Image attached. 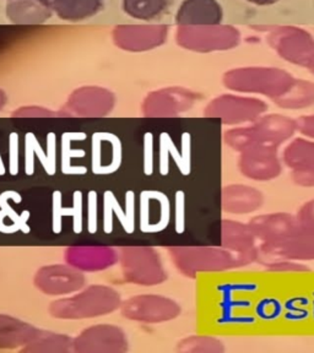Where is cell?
<instances>
[{
	"label": "cell",
	"mask_w": 314,
	"mask_h": 353,
	"mask_svg": "<svg viewBox=\"0 0 314 353\" xmlns=\"http://www.w3.org/2000/svg\"><path fill=\"white\" fill-rule=\"evenodd\" d=\"M167 25H119L113 31L116 46L128 52H146L165 43Z\"/></svg>",
	"instance_id": "14"
},
{
	"label": "cell",
	"mask_w": 314,
	"mask_h": 353,
	"mask_svg": "<svg viewBox=\"0 0 314 353\" xmlns=\"http://www.w3.org/2000/svg\"><path fill=\"white\" fill-rule=\"evenodd\" d=\"M268 110L264 101L238 94H221L210 101L204 117L219 119L225 125H242L253 123Z\"/></svg>",
	"instance_id": "7"
},
{
	"label": "cell",
	"mask_w": 314,
	"mask_h": 353,
	"mask_svg": "<svg viewBox=\"0 0 314 353\" xmlns=\"http://www.w3.org/2000/svg\"><path fill=\"white\" fill-rule=\"evenodd\" d=\"M53 220L52 228L53 233L61 234L63 228V217L72 216V230L75 234L83 232V193L80 190H75L72 195V208L64 209L61 206V193L59 190L53 192Z\"/></svg>",
	"instance_id": "27"
},
{
	"label": "cell",
	"mask_w": 314,
	"mask_h": 353,
	"mask_svg": "<svg viewBox=\"0 0 314 353\" xmlns=\"http://www.w3.org/2000/svg\"><path fill=\"white\" fill-rule=\"evenodd\" d=\"M247 128L252 146L263 143L279 148L297 132L296 121L282 114H263Z\"/></svg>",
	"instance_id": "18"
},
{
	"label": "cell",
	"mask_w": 314,
	"mask_h": 353,
	"mask_svg": "<svg viewBox=\"0 0 314 353\" xmlns=\"http://www.w3.org/2000/svg\"><path fill=\"white\" fill-rule=\"evenodd\" d=\"M121 304V294L115 288L94 285L74 297L55 301L50 313L57 319H88L113 313Z\"/></svg>",
	"instance_id": "2"
},
{
	"label": "cell",
	"mask_w": 314,
	"mask_h": 353,
	"mask_svg": "<svg viewBox=\"0 0 314 353\" xmlns=\"http://www.w3.org/2000/svg\"><path fill=\"white\" fill-rule=\"evenodd\" d=\"M282 161L291 170V179L296 185L314 187V141L295 139L284 150Z\"/></svg>",
	"instance_id": "16"
},
{
	"label": "cell",
	"mask_w": 314,
	"mask_h": 353,
	"mask_svg": "<svg viewBox=\"0 0 314 353\" xmlns=\"http://www.w3.org/2000/svg\"><path fill=\"white\" fill-rule=\"evenodd\" d=\"M282 110H304L314 105V83L295 79L286 92L273 99Z\"/></svg>",
	"instance_id": "28"
},
{
	"label": "cell",
	"mask_w": 314,
	"mask_h": 353,
	"mask_svg": "<svg viewBox=\"0 0 314 353\" xmlns=\"http://www.w3.org/2000/svg\"><path fill=\"white\" fill-rule=\"evenodd\" d=\"M221 247L238 255L259 259V245L248 223L239 221L224 220L221 222Z\"/></svg>",
	"instance_id": "20"
},
{
	"label": "cell",
	"mask_w": 314,
	"mask_h": 353,
	"mask_svg": "<svg viewBox=\"0 0 314 353\" xmlns=\"http://www.w3.org/2000/svg\"><path fill=\"white\" fill-rule=\"evenodd\" d=\"M176 351L179 353H222L225 352V346L216 337L195 335L178 342Z\"/></svg>",
	"instance_id": "33"
},
{
	"label": "cell",
	"mask_w": 314,
	"mask_h": 353,
	"mask_svg": "<svg viewBox=\"0 0 314 353\" xmlns=\"http://www.w3.org/2000/svg\"><path fill=\"white\" fill-rule=\"evenodd\" d=\"M295 77L279 68L248 66L232 69L224 74L225 88L238 94H262L275 99L285 94Z\"/></svg>",
	"instance_id": "3"
},
{
	"label": "cell",
	"mask_w": 314,
	"mask_h": 353,
	"mask_svg": "<svg viewBox=\"0 0 314 353\" xmlns=\"http://www.w3.org/2000/svg\"><path fill=\"white\" fill-rule=\"evenodd\" d=\"M126 281L139 286H156L167 280L160 254L153 247H121L118 253Z\"/></svg>",
	"instance_id": "4"
},
{
	"label": "cell",
	"mask_w": 314,
	"mask_h": 353,
	"mask_svg": "<svg viewBox=\"0 0 314 353\" xmlns=\"http://www.w3.org/2000/svg\"><path fill=\"white\" fill-rule=\"evenodd\" d=\"M296 130L306 138L314 140V114L300 117L296 121Z\"/></svg>",
	"instance_id": "38"
},
{
	"label": "cell",
	"mask_w": 314,
	"mask_h": 353,
	"mask_svg": "<svg viewBox=\"0 0 314 353\" xmlns=\"http://www.w3.org/2000/svg\"><path fill=\"white\" fill-rule=\"evenodd\" d=\"M247 1L251 3V4H254V6H268L275 4L279 0H247Z\"/></svg>",
	"instance_id": "39"
},
{
	"label": "cell",
	"mask_w": 314,
	"mask_h": 353,
	"mask_svg": "<svg viewBox=\"0 0 314 353\" xmlns=\"http://www.w3.org/2000/svg\"><path fill=\"white\" fill-rule=\"evenodd\" d=\"M39 329L9 315L0 314V350L21 347L32 341Z\"/></svg>",
	"instance_id": "24"
},
{
	"label": "cell",
	"mask_w": 314,
	"mask_h": 353,
	"mask_svg": "<svg viewBox=\"0 0 314 353\" xmlns=\"http://www.w3.org/2000/svg\"><path fill=\"white\" fill-rule=\"evenodd\" d=\"M297 222L296 215L274 212L254 217L248 226L257 242L260 243L259 252H265L286 242L296 230Z\"/></svg>",
	"instance_id": "12"
},
{
	"label": "cell",
	"mask_w": 314,
	"mask_h": 353,
	"mask_svg": "<svg viewBox=\"0 0 314 353\" xmlns=\"http://www.w3.org/2000/svg\"><path fill=\"white\" fill-rule=\"evenodd\" d=\"M116 97L102 88H83L74 91L66 108L72 114L88 118H101L110 114L115 108Z\"/></svg>",
	"instance_id": "17"
},
{
	"label": "cell",
	"mask_w": 314,
	"mask_h": 353,
	"mask_svg": "<svg viewBox=\"0 0 314 353\" xmlns=\"http://www.w3.org/2000/svg\"><path fill=\"white\" fill-rule=\"evenodd\" d=\"M88 196V230L94 234L97 231V194L91 190Z\"/></svg>",
	"instance_id": "35"
},
{
	"label": "cell",
	"mask_w": 314,
	"mask_h": 353,
	"mask_svg": "<svg viewBox=\"0 0 314 353\" xmlns=\"http://www.w3.org/2000/svg\"><path fill=\"white\" fill-rule=\"evenodd\" d=\"M224 10L217 0H183L176 12L177 26L220 25Z\"/></svg>",
	"instance_id": "19"
},
{
	"label": "cell",
	"mask_w": 314,
	"mask_h": 353,
	"mask_svg": "<svg viewBox=\"0 0 314 353\" xmlns=\"http://www.w3.org/2000/svg\"><path fill=\"white\" fill-rule=\"evenodd\" d=\"M296 216L297 227L293 236L275 248L259 252V256L293 261L314 260V200L306 203Z\"/></svg>",
	"instance_id": "6"
},
{
	"label": "cell",
	"mask_w": 314,
	"mask_h": 353,
	"mask_svg": "<svg viewBox=\"0 0 314 353\" xmlns=\"http://www.w3.org/2000/svg\"><path fill=\"white\" fill-rule=\"evenodd\" d=\"M72 351L77 353H124L128 351V339L121 327L95 325L74 339Z\"/></svg>",
	"instance_id": "13"
},
{
	"label": "cell",
	"mask_w": 314,
	"mask_h": 353,
	"mask_svg": "<svg viewBox=\"0 0 314 353\" xmlns=\"http://www.w3.org/2000/svg\"><path fill=\"white\" fill-rule=\"evenodd\" d=\"M279 148L271 145H253L239 152L238 170L255 182H269L282 174V163Z\"/></svg>",
	"instance_id": "11"
},
{
	"label": "cell",
	"mask_w": 314,
	"mask_h": 353,
	"mask_svg": "<svg viewBox=\"0 0 314 353\" xmlns=\"http://www.w3.org/2000/svg\"><path fill=\"white\" fill-rule=\"evenodd\" d=\"M173 0H123L124 12L137 20L151 21L164 17Z\"/></svg>",
	"instance_id": "31"
},
{
	"label": "cell",
	"mask_w": 314,
	"mask_h": 353,
	"mask_svg": "<svg viewBox=\"0 0 314 353\" xmlns=\"http://www.w3.org/2000/svg\"><path fill=\"white\" fill-rule=\"evenodd\" d=\"M6 173V165H4V162H3V159H1V154H0V176H4Z\"/></svg>",
	"instance_id": "41"
},
{
	"label": "cell",
	"mask_w": 314,
	"mask_h": 353,
	"mask_svg": "<svg viewBox=\"0 0 314 353\" xmlns=\"http://www.w3.org/2000/svg\"><path fill=\"white\" fill-rule=\"evenodd\" d=\"M9 172L11 176L19 173V139L17 134H11L9 143Z\"/></svg>",
	"instance_id": "37"
},
{
	"label": "cell",
	"mask_w": 314,
	"mask_h": 353,
	"mask_svg": "<svg viewBox=\"0 0 314 353\" xmlns=\"http://www.w3.org/2000/svg\"><path fill=\"white\" fill-rule=\"evenodd\" d=\"M307 69H308L309 72H312L314 75V57L312 58V61H309V64L307 65Z\"/></svg>",
	"instance_id": "42"
},
{
	"label": "cell",
	"mask_w": 314,
	"mask_h": 353,
	"mask_svg": "<svg viewBox=\"0 0 314 353\" xmlns=\"http://www.w3.org/2000/svg\"><path fill=\"white\" fill-rule=\"evenodd\" d=\"M176 42L184 50L211 53L236 48L241 43V33L230 25L178 26Z\"/></svg>",
	"instance_id": "5"
},
{
	"label": "cell",
	"mask_w": 314,
	"mask_h": 353,
	"mask_svg": "<svg viewBox=\"0 0 314 353\" xmlns=\"http://www.w3.org/2000/svg\"><path fill=\"white\" fill-rule=\"evenodd\" d=\"M200 94L186 88H165L150 92L141 105L146 118H175L192 110Z\"/></svg>",
	"instance_id": "10"
},
{
	"label": "cell",
	"mask_w": 314,
	"mask_h": 353,
	"mask_svg": "<svg viewBox=\"0 0 314 353\" xmlns=\"http://www.w3.org/2000/svg\"><path fill=\"white\" fill-rule=\"evenodd\" d=\"M121 313L128 320L159 324L176 319L181 314V307L171 298L140 294L121 302Z\"/></svg>",
	"instance_id": "8"
},
{
	"label": "cell",
	"mask_w": 314,
	"mask_h": 353,
	"mask_svg": "<svg viewBox=\"0 0 314 353\" xmlns=\"http://www.w3.org/2000/svg\"><path fill=\"white\" fill-rule=\"evenodd\" d=\"M105 0H50V10L61 20L83 21L92 17L104 9Z\"/></svg>",
	"instance_id": "26"
},
{
	"label": "cell",
	"mask_w": 314,
	"mask_h": 353,
	"mask_svg": "<svg viewBox=\"0 0 314 353\" xmlns=\"http://www.w3.org/2000/svg\"><path fill=\"white\" fill-rule=\"evenodd\" d=\"M55 135L53 132L47 137V151L44 152L35 135L28 132L25 141V173L33 176L35 173V156L39 160L48 176H55L57 172V150H55Z\"/></svg>",
	"instance_id": "22"
},
{
	"label": "cell",
	"mask_w": 314,
	"mask_h": 353,
	"mask_svg": "<svg viewBox=\"0 0 314 353\" xmlns=\"http://www.w3.org/2000/svg\"><path fill=\"white\" fill-rule=\"evenodd\" d=\"M6 94H4V92L0 90V110L4 107V105H6Z\"/></svg>",
	"instance_id": "40"
},
{
	"label": "cell",
	"mask_w": 314,
	"mask_h": 353,
	"mask_svg": "<svg viewBox=\"0 0 314 353\" xmlns=\"http://www.w3.org/2000/svg\"><path fill=\"white\" fill-rule=\"evenodd\" d=\"M39 3H42L43 6H47L48 8V6H50V0H39Z\"/></svg>",
	"instance_id": "43"
},
{
	"label": "cell",
	"mask_w": 314,
	"mask_h": 353,
	"mask_svg": "<svg viewBox=\"0 0 314 353\" xmlns=\"http://www.w3.org/2000/svg\"><path fill=\"white\" fill-rule=\"evenodd\" d=\"M84 285L85 276L83 272L66 265L44 266L35 276V286L50 296L77 292Z\"/></svg>",
	"instance_id": "15"
},
{
	"label": "cell",
	"mask_w": 314,
	"mask_h": 353,
	"mask_svg": "<svg viewBox=\"0 0 314 353\" xmlns=\"http://www.w3.org/2000/svg\"><path fill=\"white\" fill-rule=\"evenodd\" d=\"M167 253L183 275L194 279L199 274L224 272L255 263V260L232 253L222 247H168Z\"/></svg>",
	"instance_id": "1"
},
{
	"label": "cell",
	"mask_w": 314,
	"mask_h": 353,
	"mask_svg": "<svg viewBox=\"0 0 314 353\" xmlns=\"http://www.w3.org/2000/svg\"><path fill=\"white\" fill-rule=\"evenodd\" d=\"M264 265L271 272H291V274L300 272L301 274V272L311 271L306 265L300 264V261H293V260L276 259L268 261Z\"/></svg>",
	"instance_id": "34"
},
{
	"label": "cell",
	"mask_w": 314,
	"mask_h": 353,
	"mask_svg": "<svg viewBox=\"0 0 314 353\" xmlns=\"http://www.w3.org/2000/svg\"><path fill=\"white\" fill-rule=\"evenodd\" d=\"M268 43L284 61L307 68L314 57V39L304 28H277L268 36Z\"/></svg>",
	"instance_id": "9"
},
{
	"label": "cell",
	"mask_w": 314,
	"mask_h": 353,
	"mask_svg": "<svg viewBox=\"0 0 314 353\" xmlns=\"http://www.w3.org/2000/svg\"><path fill=\"white\" fill-rule=\"evenodd\" d=\"M64 116L61 113H55L50 110H46L43 107H22L20 110L12 113V117L15 118H32V117H39V118H46V117H58Z\"/></svg>",
	"instance_id": "36"
},
{
	"label": "cell",
	"mask_w": 314,
	"mask_h": 353,
	"mask_svg": "<svg viewBox=\"0 0 314 353\" xmlns=\"http://www.w3.org/2000/svg\"><path fill=\"white\" fill-rule=\"evenodd\" d=\"M52 12L39 0H9L6 4L8 19L17 25H39L47 21Z\"/></svg>",
	"instance_id": "25"
},
{
	"label": "cell",
	"mask_w": 314,
	"mask_h": 353,
	"mask_svg": "<svg viewBox=\"0 0 314 353\" xmlns=\"http://www.w3.org/2000/svg\"><path fill=\"white\" fill-rule=\"evenodd\" d=\"M66 259L84 270H104L116 263L118 254L115 249L107 247L70 248L66 249Z\"/></svg>",
	"instance_id": "23"
},
{
	"label": "cell",
	"mask_w": 314,
	"mask_h": 353,
	"mask_svg": "<svg viewBox=\"0 0 314 353\" xmlns=\"http://www.w3.org/2000/svg\"><path fill=\"white\" fill-rule=\"evenodd\" d=\"M264 204L263 193L244 184H231L222 189L221 205L226 214L248 215L262 209Z\"/></svg>",
	"instance_id": "21"
},
{
	"label": "cell",
	"mask_w": 314,
	"mask_h": 353,
	"mask_svg": "<svg viewBox=\"0 0 314 353\" xmlns=\"http://www.w3.org/2000/svg\"><path fill=\"white\" fill-rule=\"evenodd\" d=\"M10 200L17 204H20L22 196L14 190H6L4 193L0 194V222H3L6 219L10 220L11 234L19 231L22 232L23 234H28L31 232V228L28 223L31 217V212L28 210H23L21 214H17V211L9 205Z\"/></svg>",
	"instance_id": "30"
},
{
	"label": "cell",
	"mask_w": 314,
	"mask_h": 353,
	"mask_svg": "<svg viewBox=\"0 0 314 353\" xmlns=\"http://www.w3.org/2000/svg\"><path fill=\"white\" fill-rule=\"evenodd\" d=\"M72 337L39 330L32 341L21 348L23 353H68L72 351Z\"/></svg>",
	"instance_id": "29"
},
{
	"label": "cell",
	"mask_w": 314,
	"mask_h": 353,
	"mask_svg": "<svg viewBox=\"0 0 314 353\" xmlns=\"http://www.w3.org/2000/svg\"><path fill=\"white\" fill-rule=\"evenodd\" d=\"M86 135L83 132H66L61 137V170L66 176H83L88 173V168L84 165H74L72 159H83L86 152L84 150H72L70 143L74 140H84Z\"/></svg>",
	"instance_id": "32"
}]
</instances>
